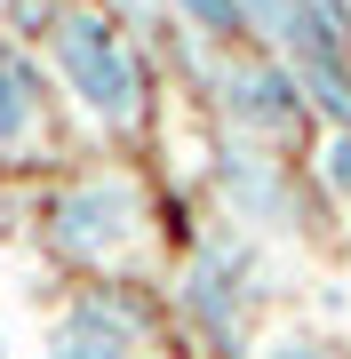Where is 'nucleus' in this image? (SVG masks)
<instances>
[{"label":"nucleus","instance_id":"nucleus-1","mask_svg":"<svg viewBox=\"0 0 351 359\" xmlns=\"http://www.w3.org/2000/svg\"><path fill=\"white\" fill-rule=\"evenodd\" d=\"M56 48V72H64V88L88 104L96 120H112V128H128V120L144 112V56L136 40L112 25L104 8H64L48 32Z\"/></svg>","mask_w":351,"mask_h":359},{"label":"nucleus","instance_id":"nucleus-8","mask_svg":"<svg viewBox=\"0 0 351 359\" xmlns=\"http://www.w3.org/2000/svg\"><path fill=\"white\" fill-rule=\"evenodd\" d=\"M176 16H184L192 32H208V40H247L240 0H176Z\"/></svg>","mask_w":351,"mask_h":359},{"label":"nucleus","instance_id":"nucleus-2","mask_svg":"<svg viewBox=\"0 0 351 359\" xmlns=\"http://www.w3.org/2000/svg\"><path fill=\"white\" fill-rule=\"evenodd\" d=\"M40 231L72 264H112V256H128V240L144 231V208H136V192L120 176H72V184L48 192Z\"/></svg>","mask_w":351,"mask_h":359},{"label":"nucleus","instance_id":"nucleus-6","mask_svg":"<svg viewBox=\"0 0 351 359\" xmlns=\"http://www.w3.org/2000/svg\"><path fill=\"white\" fill-rule=\"evenodd\" d=\"M216 176H223V200H232L247 224H256V216H280V208H287V184H280V168L263 160V152H223Z\"/></svg>","mask_w":351,"mask_h":359},{"label":"nucleus","instance_id":"nucleus-3","mask_svg":"<svg viewBox=\"0 0 351 359\" xmlns=\"http://www.w3.org/2000/svg\"><path fill=\"white\" fill-rule=\"evenodd\" d=\"M144 335H152V311L136 295L88 287L64 320H48V359H136Z\"/></svg>","mask_w":351,"mask_h":359},{"label":"nucleus","instance_id":"nucleus-7","mask_svg":"<svg viewBox=\"0 0 351 359\" xmlns=\"http://www.w3.org/2000/svg\"><path fill=\"white\" fill-rule=\"evenodd\" d=\"M40 104H48V96H40V72L16 48H0V152H16V144L32 136Z\"/></svg>","mask_w":351,"mask_h":359},{"label":"nucleus","instance_id":"nucleus-5","mask_svg":"<svg viewBox=\"0 0 351 359\" xmlns=\"http://www.w3.org/2000/svg\"><path fill=\"white\" fill-rule=\"evenodd\" d=\"M223 112H232L247 136H280V128L303 120V88H296V72H287L280 56H247V65L223 72Z\"/></svg>","mask_w":351,"mask_h":359},{"label":"nucleus","instance_id":"nucleus-9","mask_svg":"<svg viewBox=\"0 0 351 359\" xmlns=\"http://www.w3.org/2000/svg\"><path fill=\"white\" fill-rule=\"evenodd\" d=\"M319 176H327V184H336V192L351 200V128H336V136H327V160H319Z\"/></svg>","mask_w":351,"mask_h":359},{"label":"nucleus","instance_id":"nucleus-10","mask_svg":"<svg viewBox=\"0 0 351 359\" xmlns=\"http://www.w3.org/2000/svg\"><path fill=\"white\" fill-rule=\"evenodd\" d=\"M256 359H336V351H327L319 335H280V344H263Z\"/></svg>","mask_w":351,"mask_h":359},{"label":"nucleus","instance_id":"nucleus-4","mask_svg":"<svg viewBox=\"0 0 351 359\" xmlns=\"http://www.w3.org/2000/svg\"><path fill=\"white\" fill-rule=\"evenodd\" d=\"M240 311H247V271H240V248H200V256L184 264V320L232 351V344H240Z\"/></svg>","mask_w":351,"mask_h":359}]
</instances>
